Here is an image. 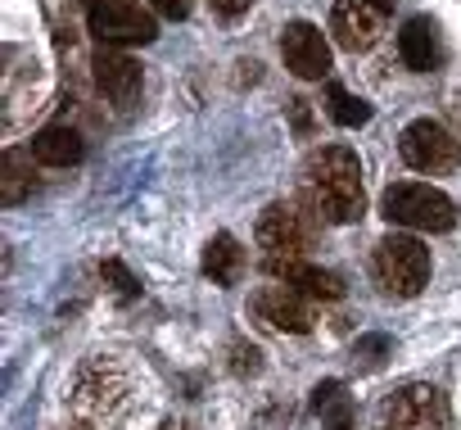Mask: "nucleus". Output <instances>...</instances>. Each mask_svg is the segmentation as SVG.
Masks as SVG:
<instances>
[{
  "mask_svg": "<svg viewBox=\"0 0 461 430\" xmlns=\"http://www.w3.org/2000/svg\"><path fill=\"white\" fill-rule=\"evenodd\" d=\"M299 195L321 213V223L348 227L366 213V190H362V163L348 145H326L317 150L303 172H299Z\"/></svg>",
  "mask_w": 461,
  "mask_h": 430,
  "instance_id": "f257e3e1",
  "label": "nucleus"
},
{
  "mask_svg": "<svg viewBox=\"0 0 461 430\" xmlns=\"http://www.w3.org/2000/svg\"><path fill=\"white\" fill-rule=\"evenodd\" d=\"M127 398H131V380H127V367L109 353H95L77 367L73 376V389H68V403L82 421L91 425H109L127 412Z\"/></svg>",
  "mask_w": 461,
  "mask_h": 430,
  "instance_id": "f03ea898",
  "label": "nucleus"
},
{
  "mask_svg": "<svg viewBox=\"0 0 461 430\" xmlns=\"http://www.w3.org/2000/svg\"><path fill=\"white\" fill-rule=\"evenodd\" d=\"M321 232V213L299 195V199H272L263 213H258V250L263 259H303L312 250Z\"/></svg>",
  "mask_w": 461,
  "mask_h": 430,
  "instance_id": "7ed1b4c3",
  "label": "nucleus"
},
{
  "mask_svg": "<svg viewBox=\"0 0 461 430\" xmlns=\"http://www.w3.org/2000/svg\"><path fill=\"white\" fill-rule=\"evenodd\" d=\"M380 213L393 227H407V232H434L438 236V232L456 227L452 195H443L438 186H425V181H393L380 195Z\"/></svg>",
  "mask_w": 461,
  "mask_h": 430,
  "instance_id": "20e7f679",
  "label": "nucleus"
},
{
  "mask_svg": "<svg viewBox=\"0 0 461 430\" xmlns=\"http://www.w3.org/2000/svg\"><path fill=\"white\" fill-rule=\"evenodd\" d=\"M371 272L389 295L411 299L429 286V250L416 236H384L371 254Z\"/></svg>",
  "mask_w": 461,
  "mask_h": 430,
  "instance_id": "39448f33",
  "label": "nucleus"
},
{
  "mask_svg": "<svg viewBox=\"0 0 461 430\" xmlns=\"http://www.w3.org/2000/svg\"><path fill=\"white\" fill-rule=\"evenodd\" d=\"M398 154H402L407 168L429 172V177H447V172L461 168V141L443 123H434V118L407 123L402 136H398Z\"/></svg>",
  "mask_w": 461,
  "mask_h": 430,
  "instance_id": "423d86ee",
  "label": "nucleus"
},
{
  "mask_svg": "<svg viewBox=\"0 0 461 430\" xmlns=\"http://www.w3.org/2000/svg\"><path fill=\"white\" fill-rule=\"evenodd\" d=\"M86 28L104 46H149L158 37V23L140 0H86Z\"/></svg>",
  "mask_w": 461,
  "mask_h": 430,
  "instance_id": "0eeeda50",
  "label": "nucleus"
},
{
  "mask_svg": "<svg viewBox=\"0 0 461 430\" xmlns=\"http://www.w3.org/2000/svg\"><path fill=\"white\" fill-rule=\"evenodd\" d=\"M249 317L258 326H267V331H281V335H308L317 326L312 299H303L299 290H290L281 281L276 286H258L249 295Z\"/></svg>",
  "mask_w": 461,
  "mask_h": 430,
  "instance_id": "6e6552de",
  "label": "nucleus"
},
{
  "mask_svg": "<svg viewBox=\"0 0 461 430\" xmlns=\"http://www.w3.org/2000/svg\"><path fill=\"white\" fill-rule=\"evenodd\" d=\"M380 416L402 430H447V398L438 385H402L380 403Z\"/></svg>",
  "mask_w": 461,
  "mask_h": 430,
  "instance_id": "1a4fd4ad",
  "label": "nucleus"
},
{
  "mask_svg": "<svg viewBox=\"0 0 461 430\" xmlns=\"http://www.w3.org/2000/svg\"><path fill=\"white\" fill-rule=\"evenodd\" d=\"M281 59H285V69H290L294 78H303V82L330 78V46H326L321 28L308 23V19L285 23V32H281Z\"/></svg>",
  "mask_w": 461,
  "mask_h": 430,
  "instance_id": "9d476101",
  "label": "nucleus"
},
{
  "mask_svg": "<svg viewBox=\"0 0 461 430\" xmlns=\"http://www.w3.org/2000/svg\"><path fill=\"white\" fill-rule=\"evenodd\" d=\"M330 32H335V46L348 50V55H362L380 41L384 32V14L371 5V0H335L330 10Z\"/></svg>",
  "mask_w": 461,
  "mask_h": 430,
  "instance_id": "9b49d317",
  "label": "nucleus"
},
{
  "mask_svg": "<svg viewBox=\"0 0 461 430\" xmlns=\"http://www.w3.org/2000/svg\"><path fill=\"white\" fill-rule=\"evenodd\" d=\"M91 69H95V87H100V96H104L109 105L136 109L145 78H140V64H136L131 55H122V50H113V46H100L95 59H91Z\"/></svg>",
  "mask_w": 461,
  "mask_h": 430,
  "instance_id": "f8f14e48",
  "label": "nucleus"
},
{
  "mask_svg": "<svg viewBox=\"0 0 461 430\" xmlns=\"http://www.w3.org/2000/svg\"><path fill=\"white\" fill-rule=\"evenodd\" d=\"M263 268H267L272 281L299 290L303 299H321V304H326V299H344V281H339L335 272L308 263V259H263Z\"/></svg>",
  "mask_w": 461,
  "mask_h": 430,
  "instance_id": "ddd939ff",
  "label": "nucleus"
},
{
  "mask_svg": "<svg viewBox=\"0 0 461 430\" xmlns=\"http://www.w3.org/2000/svg\"><path fill=\"white\" fill-rule=\"evenodd\" d=\"M398 59L411 69V73H434L443 59H447V46H443V32L429 14H416L402 23L398 32Z\"/></svg>",
  "mask_w": 461,
  "mask_h": 430,
  "instance_id": "4468645a",
  "label": "nucleus"
},
{
  "mask_svg": "<svg viewBox=\"0 0 461 430\" xmlns=\"http://www.w3.org/2000/svg\"><path fill=\"white\" fill-rule=\"evenodd\" d=\"M32 159L46 163V168H73V163L86 159V141H82L77 127L55 123V127H41V132L32 136Z\"/></svg>",
  "mask_w": 461,
  "mask_h": 430,
  "instance_id": "2eb2a0df",
  "label": "nucleus"
},
{
  "mask_svg": "<svg viewBox=\"0 0 461 430\" xmlns=\"http://www.w3.org/2000/svg\"><path fill=\"white\" fill-rule=\"evenodd\" d=\"M240 272H245V250L230 232H217L208 245H203V277L212 286H240Z\"/></svg>",
  "mask_w": 461,
  "mask_h": 430,
  "instance_id": "dca6fc26",
  "label": "nucleus"
},
{
  "mask_svg": "<svg viewBox=\"0 0 461 430\" xmlns=\"http://www.w3.org/2000/svg\"><path fill=\"white\" fill-rule=\"evenodd\" d=\"M0 199L10 208L23 204L32 190H37V168H32V150H5V163H0Z\"/></svg>",
  "mask_w": 461,
  "mask_h": 430,
  "instance_id": "f3484780",
  "label": "nucleus"
},
{
  "mask_svg": "<svg viewBox=\"0 0 461 430\" xmlns=\"http://www.w3.org/2000/svg\"><path fill=\"white\" fill-rule=\"evenodd\" d=\"M326 114H330L339 127H362V123H371V105L357 100V96H348L339 82L326 87Z\"/></svg>",
  "mask_w": 461,
  "mask_h": 430,
  "instance_id": "a211bd4d",
  "label": "nucleus"
},
{
  "mask_svg": "<svg viewBox=\"0 0 461 430\" xmlns=\"http://www.w3.org/2000/svg\"><path fill=\"white\" fill-rule=\"evenodd\" d=\"M100 277L113 286V295H118L122 304H131V299L140 295V281H136V277H131V272H127L118 259H104V263H100Z\"/></svg>",
  "mask_w": 461,
  "mask_h": 430,
  "instance_id": "6ab92c4d",
  "label": "nucleus"
},
{
  "mask_svg": "<svg viewBox=\"0 0 461 430\" xmlns=\"http://www.w3.org/2000/svg\"><path fill=\"white\" fill-rule=\"evenodd\" d=\"M230 371H236V376H258L263 371V353L254 344L236 340V344H230Z\"/></svg>",
  "mask_w": 461,
  "mask_h": 430,
  "instance_id": "aec40b11",
  "label": "nucleus"
},
{
  "mask_svg": "<svg viewBox=\"0 0 461 430\" xmlns=\"http://www.w3.org/2000/svg\"><path fill=\"white\" fill-rule=\"evenodd\" d=\"M212 5V14H221V19H236V14H245L254 0H208Z\"/></svg>",
  "mask_w": 461,
  "mask_h": 430,
  "instance_id": "412c9836",
  "label": "nucleus"
},
{
  "mask_svg": "<svg viewBox=\"0 0 461 430\" xmlns=\"http://www.w3.org/2000/svg\"><path fill=\"white\" fill-rule=\"evenodd\" d=\"M384 349H389V340H384V335H366V340H357V353H362L366 362H380L375 353H384Z\"/></svg>",
  "mask_w": 461,
  "mask_h": 430,
  "instance_id": "4be33fe9",
  "label": "nucleus"
},
{
  "mask_svg": "<svg viewBox=\"0 0 461 430\" xmlns=\"http://www.w3.org/2000/svg\"><path fill=\"white\" fill-rule=\"evenodd\" d=\"M145 5H154V10H158V14H167V19H185V14H190L185 0H145Z\"/></svg>",
  "mask_w": 461,
  "mask_h": 430,
  "instance_id": "5701e85b",
  "label": "nucleus"
},
{
  "mask_svg": "<svg viewBox=\"0 0 461 430\" xmlns=\"http://www.w3.org/2000/svg\"><path fill=\"white\" fill-rule=\"evenodd\" d=\"M371 5H375L380 14H389V10H393V0H371Z\"/></svg>",
  "mask_w": 461,
  "mask_h": 430,
  "instance_id": "b1692460",
  "label": "nucleus"
},
{
  "mask_svg": "<svg viewBox=\"0 0 461 430\" xmlns=\"http://www.w3.org/2000/svg\"><path fill=\"white\" fill-rule=\"evenodd\" d=\"M163 430H190V425H181V421H163Z\"/></svg>",
  "mask_w": 461,
  "mask_h": 430,
  "instance_id": "393cba45",
  "label": "nucleus"
},
{
  "mask_svg": "<svg viewBox=\"0 0 461 430\" xmlns=\"http://www.w3.org/2000/svg\"><path fill=\"white\" fill-rule=\"evenodd\" d=\"M375 430H402V425H389V421H380V425H375Z\"/></svg>",
  "mask_w": 461,
  "mask_h": 430,
  "instance_id": "a878e982",
  "label": "nucleus"
},
{
  "mask_svg": "<svg viewBox=\"0 0 461 430\" xmlns=\"http://www.w3.org/2000/svg\"><path fill=\"white\" fill-rule=\"evenodd\" d=\"M73 430H95V425H73Z\"/></svg>",
  "mask_w": 461,
  "mask_h": 430,
  "instance_id": "bb28decb",
  "label": "nucleus"
}]
</instances>
